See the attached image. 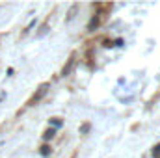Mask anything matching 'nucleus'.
I'll list each match as a JSON object with an SVG mask.
<instances>
[{"instance_id":"1","label":"nucleus","mask_w":160,"mask_h":158,"mask_svg":"<svg viewBox=\"0 0 160 158\" xmlns=\"http://www.w3.org/2000/svg\"><path fill=\"white\" fill-rule=\"evenodd\" d=\"M47 89H48V84H43V86L39 87V91H38V93H36V95H34V97L30 99V102H28V104H30V106H32V104H36V102L39 101L41 97H43V95L47 93Z\"/></svg>"},{"instance_id":"8","label":"nucleus","mask_w":160,"mask_h":158,"mask_svg":"<svg viewBox=\"0 0 160 158\" xmlns=\"http://www.w3.org/2000/svg\"><path fill=\"white\" fill-rule=\"evenodd\" d=\"M88 130H89V125H88V123H86V125H84V126H82V128H80V132H82V134H86V132H88Z\"/></svg>"},{"instance_id":"7","label":"nucleus","mask_w":160,"mask_h":158,"mask_svg":"<svg viewBox=\"0 0 160 158\" xmlns=\"http://www.w3.org/2000/svg\"><path fill=\"white\" fill-rule=\"evenodd\" d=\"M153 156H155V158H160V145L155 149V151H153Z\"/></svg>"},{"instance_id":"5","label":"nucleus","mask_w":160,"mask_h":158,"mask_svg":"<svg viewBox=\"0 0 160 158\" xmlns=\"http://www.w3.org/2000/svg\"><path fill=\"white\" fill-rule=\"evenodd\" d=\"M97 24H99V19H97V17H93V19H91V22H89V26H88V30L91 32L93 28H97Z\"/></svg>"},{"instance_id":"2","label":"nucleus","mask_w":160,"mask_h":158,"mask_svg":"<svg viewBox=\"0 0 160 158\" xmlns=\"http://www.w3.org/2000/svg\"><path fill=\"white\" fill-rule=\"evenodd\" d=\"M73 65H75V56H71V58H69V62H67V65L63 67V71H62V75H63V77H67V75L71 73V69H73Z\"/></svg>"},{"instance_id":"3","label":"nucleus","mask_w":160,"mask_h":158,"mask_svg":"<svg viewBox=\"0 0 160 158\" xmlns=\"http://www.w3.org/2000/svg\"><path fill=\"white\" fill-rule=\"evenodd\" d=\"M54 132H56L54 128H47L45 134H43V140H52V138H54Z\"/></svg>"},{"instance_id":"6","label":"nucleus","mask_w":160,"mask_h":158,"mask_svg":"<svg viewBox=\"0 0 160 158\" xmlns=\"http://www.w3.org/2000/svg\"><path fill=\"white\" fill-rule=\"evenodd\" d=\"M41 155H43V156H48V155H50V147H48V145H43V147H41Z\"/></svg>"},{"instance_id":"4","label":"nucleus","mask_w":160,"mask_h":158,"mask_svg":"<svg viewBox=\"0 0 160 158\" xmlns=\"http://www.w3.org/2000/svg\"><path fill=\"white\" fill-rule=\"evenodd\" d=\"M77 9H78V6L75 4V6H73V7L69 9V13H67V19H65V21H71V19L75 17V13H77Z\"/></svg>"},{"instance_id":"9","label":"nucleus","mask_w":160,"mask_h":158,"mask_svg":"<svg viewBox=\"0 0 160 158\" xmlns=\"http://www.w3.org/2000/svg\"><path fill=\"white\" fill-rule=\"evenodd\" d=\"M52 125H54V126H60V125H62V121H60L58 117H54V119H52Z\"/></svg>"}]
</instances>
